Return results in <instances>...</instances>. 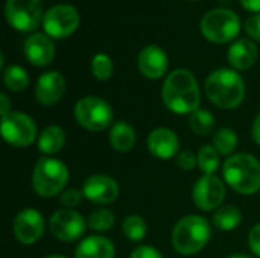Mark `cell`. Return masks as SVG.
<instances>
[{
	"label": "cell",
	"mask_w": 260,
	"mask_h": 258,
	"mask_svg": "<svg viewBox=\"0 0 260 258\" xmlns=\"http://www.w3.org/2000/svg\"><path fill=\"white\" fill-rule=\"evenodd\" d=\"M110 144L116 152L120 154H126L129 152L136 141H137V134L136 129L123 120H119L116 123H113V126L110 128Z\"/></svg>",
	"instance_id": "22"
},
{
	"label": "cell",
	"mask_w": 260,
	"mask_h": 258,
	"mask_svg": "<svg viewBox=\"0 0 260 258\" xmlns=\"http://www.w3.org/2000/svg\"><path fill=\"white\" fill-rule=\"evenodd\" d=\"M227 258H254L253 255H248V254H242V252H238V254H232Z\"/></svg>",
	"instance_id": "39"
},
{
	"label": "cell",
	"mask_w": 260,
	"mask_h": 258,
	"mask_svg": "<svg viewBox=\"0 0 260 258\" xmlns=\"http://www.w3.org/2000/svg\"><path fill=\"white\" fill-rule=\"evenodd\" d=\"M23 52L26 59L37 67H46L55 58V46L50 36L40 32H35L26 38Z\"/></svg>",
	"instance_id": "18"
},
{
	"label": "cell",
	"mask_w": 260,
	"mask_h": 258,
	"mask_svg": "<svg viewBox=\"0 0 260 258\" xmlns=\"http://www.w3.org/2000/svg\"><path fill=\"white\" fill-rule=\"evenodd\" d=\"M5 15L14 29L20 32H30L44 17L43 0H6Z\"/></svg>",
	"instance_id": "9"
},
{
	"label": "cell",
	"mask_w": 260,
	"mask_h": 258,
	"mask_svg": "<svg viewBox=\"0 0 260 258\" xmlns=\"http://www.w3.org/2000/svg\"><path fill=\"white\" fill-rule=\"evenodd\" d=\"M161 99L165 106L178 116H190L200 108L201 93L195 75L187 68L172 70L163 84Z\"/></svg>",
	"instance_id": "1"
},
{
	"label": "cell",
	"mask_w": 260,
	"mask_h": 258,
	"mask_svg": "<svg viewBox=\"0 0 260 258\" xmlns=\"http://www.w3.org/2000/svg\"><path fill=\"white\" fill-rule=\"evenodd\" d=\"M137 65L145 78L155 81L166 75L169 68V58L161 47L151 44L143 47L142 52L139 53Z\"/></svg>",
	"instance_id": "16"
},
{
	"label": "cell",
	"mask_w": 260,
	"mask_h": 258,
	"mask_svg": "<svg viewBox=\"0 0 260 258\" xmlns=\"http://www.w3.org/2000/svg\"><path fill=\"white\" fill-rule=\"evenodd\" d=\"M38 128L35 120L20 111H11L2 117V137L12 148H29L38 140Z\"/></svg>",
	"instance_id": "8"
},
{
	"label": "cell",
	"mask_w": 260,
	"mask_h": 258,
	"mask_svg": "<svg viewBox=\"0 0 260 258\" xmlns=\"http://www.w3.org/2000/svg\"><path fill=\"white\" fill-rule=\"evenodd\" d=\"M189 126L190 129L200 135V137H207L213 132L215 128V116L203 108H198L189 116Z\"/></svg>",
	"instance_id": "27"
},
{
	"label": "cell",
	"mask_w": 260,
	"mask_h": 258,
	"mask_svg": "<svg viewBox=\"0 0 260 258\" xmlns=\"http://www.w3.org/2000/svg\"><path fill=\"white\" fill-rule=\"evenodd\" d=\"M224 182L241 195H254L260 190V161L251 154H233L222 164Z\"/></svg>",
	"instance_id": "4"
},
{
	"label": "cell",
	"mask_w": 260,
	"mask_h": 258,
	"mask_svg": "<svg viewBox=\"0 0 260 258\" xmlns=\"http://www.w3.org/2000/svg\"><path fill=\"white\" fill-rule=\"evenodd\" d=\"M49 230L55 239L64 243H73L82 239L87 230V220L81 213L70 208L56 210L49 219Z\"/></svg>",
	"instance_id": "10"
},
{
	"label": "cell",
	"mask_w": 260,
	"mask_h": 258,
	"mask_svg": "<svg viewBox=\"0 0 260 258\" xmlns=\"http://www.w3.org/2000/svg\"><path fill=\"white\" fill-rule=\"evenodd\" d=\"M66 91V79L58 71L43 73L35 84V99L44 106H52L61 100Z\"/></svg>",
	"instance_id": "17"
},
{
	"label": "cell",
	"mask_w": 260,
	"mask_h": 258,
	"mask_svg": "<svg viewBox=\"0 0 260 258\" xmlns=\"http://www.w3.org/2000/svg\"><path fill=\"white\" fill-rule=\"evenodd\" d=\"M0 113H2V117H5L11 113V103L5 93L0 94Z\"/></svg>",
	"instance_id": "37"
},
{
	"label": "cell",
	"mask_w": 260,
	"mask_h": 258,
	"mask_svg": "<svg viewBox=\"0 0 260 258\" xmlns=\"http://www.w3.org/2000/svg\"><path fill=\"white\" fill-rule=\"evenodd\" d=\"M212 239L210 222L198 214L181 217L172 230V246L180 255H195L201 252Z\"/></svg>",
	"instance_id": "3"
},
{
	"label": "cell",
	"mask_w": 260,
	"mask_h": 258,
	"mask_svg": "<svg viewBox=\"0 0 260 258\" xmlns=\"http://www.w3.org/2000/svg\"><path fill=\"white\" fill-rule=\"evenodd\" d=\"M66 140H67L66 131L61 126L49 125L40 132L37 146H38V151L44 157H52L58 154L59 151H62V148L66 146Z\"/></svg>",
	"instance_id": "21"
},
{
	"label": "cell",
	"mask_w": 260,
	"mask_h": 258,
	"mask_svg": "<svg viewBox=\"0 0 260 258\" xmlns=\"http://www.w3.org/2000/svg\"><path fill=\"white\" fill-rule=\"evenodd\" d=\"M198 167L201 169L203 175H215L219 169V152L213 148V144H204L200 148L198 154Z\"/></svg>",
	"instance_id": "29"
},
{
	"label": "cell",
	"mask_w": 260,
	"mask_h": 258,
	"mask_svg": "<svg viewBox=\"0 0 260 258\" xmlns=\"http://www.w3.org/2000/svg\"><path fill=\"white\" fill-rule=\"evenodd\" d=\"M129 258H165L163 254L155 249L154 246H149V245H140L137 248L133 249Z\"/></svg>",
	"instance_id": "33"
},
{
	"label": "cell",
	"mask_w": 260,
	"mask_h": 258,
	"mask_svg": "<svg viewBox=\"0 0 260 258\" xmlns=\"http://www.w3.org/2000/svg\"><path fill=\"white\" fill-rule=\"evenodd\" d=\"M177 166L184 172H192L198 166V157L190 151H181L177 155Z\"/></svg>",
	"instance_id": "32"
},
{
	"label": "cell",
	"mask_w": 260,
	"mask_h": 258,
	"mask_svg": "<svg viewBox=\"0 0 260 258\" xmlns=\"http://www.w3.org/2000/svg\"><path fill=\"white\" fill-rule=\"evenodd\" d=\"M259 56V50L257 46L247 38H241L236 43H233L229 47L227 52V59L229 64L235 68V70H248L251 68Z\"/></svg>",
	"instance_id": "20"
},
{
	"label": "cell",
	"mask_w": 260,
	"mask_h": 258,
	"mask_svg": "<svg viewBox=\"0 0 260 258\" xmlns=\"http://www.w3.org/2000/svg\"><path fill=\"white\" fill-rule=\"evenodd\" d=\"M248 246L253 255L260 258V224H256L248 234Z\"/></svg>",
	"instance_id": "34"
},
{
	"label": "cell",
	"mask_w": 260,
	"mask_h": 258,
	"mask_svg": "<svg viewBox=\"0 0 260 258\" xmlns=\"http://www.w3.org/2000/svg\"><path fill=\"white\" fill-rule=\"evenodd\" d=\"M75 119L78 125L90 132H101L113 126L111 105L98 96L81 97L75 105Z\"/></svg>",
	"instance_id": "6"
},
{
	"label": "cell",
	"mask_w": 260,
	"mask_h": 258,
	"mask_svg": "<svg viewBox=\"0 0 260 258\" xmlns=\"http://www.w3.org/2000/svg\"><path fill=\"white\" fill-rule=\"evenodd\" d=\"M116 248L114 243L99 234H91L84 237L75 248L73 258H114Z\"/></svg>",
	"instance_id": "19"
},
{
	"label": "cell",
	"mask_w": 260,
	"mask_h": 258,
	"mask_svg": "<svg viewBox=\"0 0 260 258\" xmlns=\"http://www.w3.org/2000/svg\"><path fill=\"white\" fill-rule=\"evenodd\" d=\"M113 61L107 53H96L91 59V73L98 81H108L113 76Z\"/></svg>",
	"instance_id": "30"
},
{
	"label": "cell",
	"mask_w": 260,
	"mask_h": 258,
	"mask_svg": "<svg viewBox=\"0 0 260 258\" xmlns=\"http://www.w3.org/2000/svg\"><path fill=\"white\" fill-rule=\"evenodd\" d=\"M146 146L152 157L163 160V161L171 160L174 157L177 158V155L181 152L180 151V138H178L177 132L169 128L152 129L146 138Z\"/></svg>",
	"instance_id": "15"
},
{
	"label": "cell",
	"mask_w": 260,
	"mask_h": 258,
	"mask_svg": "<svg viewBox=\"0 0 260 258\" xmlns=\"http://www.w3.org/2000/svg\"><path fill=\"white\" fill-rule=\"evenodd\" d=\"M116 216L108 208H96L87 217V227L94 233H105L114 227Z\"/></svg>",
	"instance_id": "28"
},
{
	"label": "cell",
	"mask_w": 260,
	"mask_h": 258,
	"mask_svg": "<svg viewBox=\"0 0 260 258\" xmlns=\"http://www.w3.org/2000/svg\"><path fill=\"white\" fill-rule=\"evenodd\" d=\"M225 195V182L218 175H203L192 189V201L201 211H216Z\"/></svg>",
	"instance_id": "12"
},
{
	"label": "cell",
	"mask_w": 260,
	"mask_h": 258,
	"mask_svg": "<svg viewBox=\"0 0 260 258\" xmlns=\"http://www.w3.org/2000/svg\"><path fill=\"white\" fill-rule=\"evenodd\" d=\"M204 91L215 106L235 109L245 99V82L236 70L218 68L207 76Z\"/></svg>",
	"instance_id": "2"
},
{
	"label": "cell",
	"mask_w": 260,
	"mask_h": 258,
	"mask_svg": "<svg viewBox=\"0 0 260 258\" xmlns=\"http://www.w3.org/2000/svg\"><path fill=\"white\" fill-rule=\"evenodd\" d=\"M82 195L87 201L98 205L113 204L120 193V187L114 178L104 173L88 176L82 184Z\"/></svg>",
	"instance_id": "14"
},
{
	"label": "cell",
	"mask_w": 260,
	"mask_h": 258,
	"mask_svg": "<svg viewBox=\"0 0 260 258\" xmlns=\"http://www.w3.org/2000/svg\"><path fill=\"white\" fill-rule=\"evenodd\" d=\"M245 32L256 41H260V14L250 17L245 21Z\"/></svg>",
	"instance_id": "35"
},
{
	"label": "cell",
	"mask_w": 260,
	"mask_h": 258,
	"mask_svg": "<svg viewBox=\"0 0 260 258\" xmlns=\"http://www.w3.org/2000/svg\"><path fill=\"white\" fill-rule=\"evenodd\" d=\"M84 195H82V190H78V189H67L64 190L61 195H59V204L64 207V208H70V210H75V207H78L82 201Z\"/></svg>",
	"instance_id": "31"
},
{
	"label": "cell",
	"mask_w": 260,
	"mask_h": 258,
	"mask_svg": "<svg viewBox=\"0 0 260 258\" xmlns=\"http://www.w3.org/2000/svg\"><path fill=\"white\" fill-rule=\"evenodd\" d=\"M251 138L256 144L260 146V111L259 114L254 117L253 125H251Z\"/></svg>",
	"instance_id": "36"
},
{
	"label": "cell",
	"mask_w": 260,
	"mask_h": 258,
	"mask_svg": "<svg viewBox=\"0 0 260 258\" xmlns=\"http://www.w3.org/2000/svg\"><path fill=\"white\" fill-rule=\"evenodd\" d=\"M3 82L9 91L21 93L29 85V75L21 65H9L3 70Z\"/></svg>",
	"instance_id": "26"
},
{
	"label": "cell",
	"mask_w": 260,
	"mask_h": 258,
	"mask_svg": "<svg viewBox=\"0 0 260 258\" xmlns=\"http://www.w3.org/2000/svg\"><path fill=\"white\" fill-rule=\"evenodd\" d=\"M241 3L247 11L260 12V0H241Z\"/></svg>",
	"instance_id": "38"
},
{
	"label": "cell",
	"mask_w": 260,
	"mask_h": 258,
	"mask_svg": "<svg viewBox=\"0 0 260 258\" xmlns=\"http://www.w3.org/2000/svg\"><path fill=\"white\" fill-rule=\"evenodd\" d=\"M213 148L219 152V155L232 157L239 144L238 134L232 128H219L213 135Z\"/></svg>",
	"instance_id": "24"
},
{
	"label": "cell",
	"mask_w": 260,
	"mask_h": 258,
	"mask_svg": "<svg viewBox=\"0 0 260 258\" xmlns=\"http://www.w3.org/2000/svg\"><path fill=\"white\" fill-rule=\"evenodd\" d=\"M43 258H69V257L62 255V254H50V255H46V257H43Z\"/></svg>",
	"instance_id": "40"
},
{
	"label": "cell",
	"mask_w": 260,
	"mask_h": 258,
	"mask_svg": "<svg viewBox=\"0 0 260 258\" xmlns=\"http://www.w3.org/2000/svg\"><path fill=\"white\" fill-rule=\"evenodd\" d=\"M70 173L67 166L53 157H41L32 170V190L41 198H53L61 195L69 182Z\"/></svg>",
	"instance_id": "5"
},
{
	"label": "cell",
	"mask_w": 260,
	"mask_h": 258,
	"mask_svg": "<svg viewBox=\"0 0 260 258\" xmlns=\"http://www.w3.org/2000/svg\"><path fill=\"white\" fill-rule=\"evenodd\" d=\"M122 233L129 242L140 243L148 233V224L146 220L139 214H129L122 222Z\"/></svg>",
	"instance_id": "25"
},
{
	"label": "cell",
	"mask_w": 260,
	"mask_h": 258,
	"mask_svg": "<svg viewBox=\"0 0 260 258\" xmlns=\"http://www.w3.org/2000/svg\"><path fill=\"white\" fill-rule=\"evenodd\" d=\"M212 224L221 231H233L242 224V211L236 205H221L213 213Z\"/></svg>",
	"instance_id": "23"
},
{
	"label": "cell",
	"mask_w": 260,
	"mask_h": 258,
	"mask_svg": "<svg viewBox=\"0 0 260 258\" xmlns=\"http://www.w3.org/2000/svg\"><path fill=\"white\" fill-rule=\"evenodd\" d=\"M241 30V20L236 12L224 8L209 11L201 20V32L204 38L212 43L222 44L238 36Z\"/></svg>",
	"instance_id": "7"
},
{
	"label": "cell",
	"mask_w": 260,
	"mask_h": 258,
	"mask_svg": "<svg viewBox=\"0 0 260 258\" xmlns=\"http://www.w3.org/2000/svg\"><path fill=\"white\" fill-rule=\"evenodd\" d=\"M46 230V220L43 214L35 208H23L17 213L12 222V233L17 242L24 246L37 243Z\"/></svg>",
	"instance_id": "13"
},
{
	"label": "cell",
	"mask_w": 260,
	"mask_h": 258,
	"mask_svg": "<svg viewBox=\"0 0 260 258\" xmlns=\"http://www.w3.org/2000/svg\"><path fill=\"white\" fill-rule=\"evenodd\" d=\"M79 26V14L72 5H55L43 17L44 32L50 38H67Z\"/></svg>",
	"instance_id": "11"
}]
</instances>
